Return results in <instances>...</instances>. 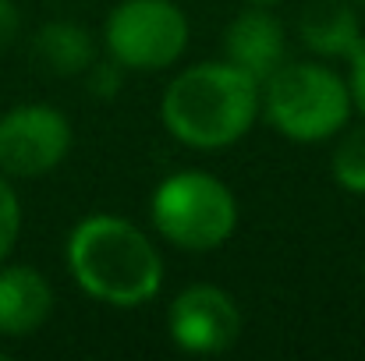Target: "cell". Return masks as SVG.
<instances>
[{"mask_svg":"<svg viewBox=\"0 0 365 361\" xmlns=\"http://www.w3.org/2000/svg\"><path fill=\"white\" fill-rule=\"evenodd\" d=\"M71 152V120L50 103H18L0 114V174L43 177Z\"/></svg>","mask_w":365,"mask_h":361,"instance_id":"obj_6","label":"cell"},{"mask_svg":"<svg viewBox=\"0 0 365 361\" xmlns=\"http://www.w3.org/2000/svg\"><path fill=\"white\" fill-rule=\"evenodd\" d=\"M359 4H365V0H359Z\"/></svg>","mask_w":365,"mask_h":361,"instance_id":"obj_19","label":"cell"},{"mask_svg":"<svg viewBox=\"0 0 365 361\" xmlns=\"http://www.w3.org/2000/svg\"><path fill=\"white\" fill-rule=\"evenodd\" d=\"M160 117L181 145L202 152L227 149L259 117V82L231 61H202L170 78Z\"/></svg>","mask_w":365,"mask_h":361,"instance_id":"obj_2","label":"cell"},{"mask_svg":"<svg viewBox=\"0 0 365 361\" xmlns=\"http://www.w3.org/2000/svg\"><path fill=\"white\" fill-rule=\"evenodd\" d=\"M18 28H21V11H18V4H14V0H0V50H7V46L14 43Z\"/></svg>","mask_w":365,"mask_h":361,"instance_id":"obj_15","label":"cell"},{"mask_svg":"<svg viewBox=\"0 0 365 361\" xmlns=\"http://www.w3.org/2000/svg\"><path fill=\"white\" fill-rule=\"evenodd\" d=\"M18 234H21V202L11 181L0 174V262H7L11 248L18 244Z\"/></svg>","mask_w":365,"mask_h":361,"instance_id":"obj_13","label":"cell"},{"mask_svg":"<svg viewBox=\"0 0 365 361\" xmlns=\"http://www.w3.org/2000/svg\"><path fill=\"white\" fill-rule=\"evenodd\" d=\"M53 312V287L36 266L0 262V337L21 340L43 330Z\"/></svg>","mask_w":365,"mask_h":361,"instance_id":"obj_9","label":"cell"},{"mask_svg":"<svg viewBox=\"0 0 365 361\" xmlns=\"http://www.w3.org/2000/svg\"><path fill=\"white\" fill-rule=\"evenodd\" d=\"M245 4H252V7H273V4H280V0H245Z\"/></svg>","mask_w":365,"mask_h":361,"instance_id":"obj_17","label":"cell"},{"mask_svg":"<svg viewBox=\"0 0 365 361\" xmlns=\"http://www.w3.org/2000/svg\"><path fill=\"white\" fill-rule=\"evenodd\" d=\"M167 333L185 355H220L242 337V308L224 287L192 283L170 301Z\"/></svg>","mask_w":365,"mask_h":361,"instance_id":"obj_7","label":"cell"},{"mask_svg":"<svg viewBox=\"0 0 365 361\" xmlns=\"http://www.w3.org/2000/svg\"><path fill=\"white\" fill-rule=\"evenodd\" d=\"M153 227L181 251H213L238 227L235 192L206 170H178L163 177L149 202Z\"/></svg>","mask_w":365,"mask_h":361,"instance_id":"obj_4","label":"cell"},{"mask_svg":"<svg viewBox=\"0 0 365 361\" xmlns=\"http://www.w3.org/2000/svg\"><path fill=\"white\" fill-rule=\"evenodd\" d=\"M224 61L252 75L259 85L284 64L287 57V36L284 25L269 14V7H245L242 14L224 32Z\"/></svg>","mask_w":365,"mask_h":361,"instance_id":"obj_8","label":"cell"},{"mask_svg":"<svg viewBox=\"0 0 365 361\" xmlns=\"http://www.w3.org/2000/svg\"><path fill=\"white\" fill-rule=\"evenodd\" d=\"M32 57L50 71V75H61V78H75V75H86L93 68V57H96V43L93 36L68 21V18H57V21H46L36 36H32Z\"/></svg>","mask_w":365,"mask_h":361,"instance_id":"obj_11","label":"cell"},{"mask_svg":"<svg viewBox=\"0 0 365 361\" xmlns=\"http://www.w3.org/2000/svg\"><path fill=\"white\" fill-rule=\"evenodd\" d=\"M71 280L110 308H138L163 287V258L131 220L93 213L75 224L64 248Z\"/></svg>","mask_w":365,"mask_h":361,"instance_id":"obj_1","label":"cell"},{"mask_svg":"<svg viewBox=\"0 0 365 361\" xmlns=\"http://www.w3.org/2000/svg\"><path fill=\"white\" fill-rule=\"evenodd\" d=\"M334 181L351 195H365V124L341 135L334 149Z\"/></svg>","mask_w":365,"mask_h":361,"instance_id":"obj_12","label":"cell"},{"mask_svg":"<svg viewBox=\"0 0 365 361\" xmlns=\"http://www.w3.org/2000/svg\"><path fill=\"white\" fill-rule=\"evenodd\" d=\"M348 82L316 61L280 64L259 85V114L291 142H327L348 127L351 117Z\"/></svg>","mask_w":365,"mask_h":361,"instance_id":"obj_3","label":"cell"},{"mask_svg":"<svg viewBox=\"0 0 365 361\" xmlns=\"http://www.w3.org/2000/svg\"><path fill=\"white\" fill-rule=\"evenodd\" d=\"M298 32H302V43L316 57H334V61L337 57L348 61L365 43L359 18H355V11L344 0H312L302 11Z\"/></svg>","mask_w":365,"mask_h":361,"instance_id":"obj_10","label":"cell"},{"mask_svg":"<svg viewBox=\"0 0 365 361\" xmlns=\"http://www.w3.org/2000/svg\"><path fill=\"white\" fill-rule=\"evenodd\" d=\"M118 68H121V64L114 61V68H96V71H93V82H89V85H93L96 96H103V93L114 96V93L121 89V71H118Z\"/></svg>","mask_w":365,"mask_h":361,"instance_id":"obj_16","label":"cell"},{"mask_svg":"<svg viewBox=\"0 0 365 361\" xmlns=\"http://www.w3.org/2000/svg\"><path fill=\"white\" fill-rule=\"evenodd\" d=\"M351 75H348V93H351V107L365 117V43L348 57Z\"/></svg>","mask_w":365,"mask_h":361,"instance_id":"obj_14","label":"cell"},{"mask_svg":"<svg viewBox=\"0 0 365 361\" xmlns=\"http://www.w3.org/2000/svg\"><path fill=\"white\" fill-rule=\"evenodd\" d=\"M4 358H7V355H4V351H0V361H4Z\"/></svg>","mask_w":365,"mask_h":361,"instance_id":"obj_18","label":"cell"},{"mask_svg":"<svg viewBox=\"0 0 365 361\" xmlns=\"http://www.w3.org/2000/svg\"><path fill=\"white\" fill-rule=\"evenodd\" d=\"M107 50L131 71L170 68L188 46V18L174 0H121L107 18Z\"/></svg>","mask_w":365,"mask_h":361,"instance_id":"obj_5","label":"cell"}]
</instances>
